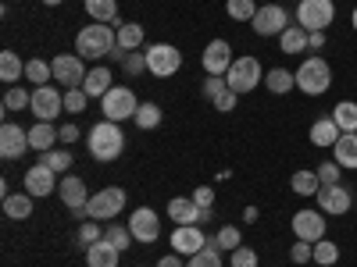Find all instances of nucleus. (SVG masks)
<instances>
[{"label":"nucleus","instance_id":"obj_1","mask_svg":"<svg viewBox=\"0 0 357 267\" xmlns=\"http://www.w3.org/2000/svg\"><path fill=\"white\" fill-rule=\"evenodd\" d=\"M86 146H89V157L93 161H100V164H111V161H118L122 157V150H126V132L118 129V122H97L93 129L86 132Z\"/></svg>","mask_w":357,"mask_h":267},{"label":"nucleus","instance_id":"obj_2","mask_svg":"<svg viewBox=\"0 0 357 267\" xmlns=\"http://www.w3.org/2000/svg\"><path fill=\"white\" fill-rule=\"evenodd\" d=\"M114 47H118V29L107 25V22H89L75 36V50H79L82 61H100V57H107Z\"/></svg>","mask_w":357,"mask_h":267},{"label":"nucleus","instance_id":"obj_3","mask_svg":"<svg viewBox=\"0 0 357 267\" xmlns=\"http://www.w3.org/2000/svg\"><path fill=\"white\" fill-rule=\"evenodd\" d=\"M293 75H296V89H301L304 97H321V93H329V86H333V68H329V61H321V57H307Z\"/></svg>","mask_w":357,"mask_h":267},{"label":"nucleus","instance_id":"obj_4","mask_svg":"<svg viewBox=\"0 0 357 267\" xmlns=\"http://www.w3.org/2000/svg\"><path fill=\"white\" fill-rule=\"evenodd\" d=\"M225 82H229V89L232 93H254V89L264 82V72H261V61L257 57H250V54H243V57H236L232 61V68L225 72Z\"/></svg>","mask_w":357,"mask_h":267},{"label":"nucleus","instance_id":"obj_5","mask_svg":"<svg viewBox=\"0 0 357 267\" xmlns=\"http://www.w3.org/2000/svg\"><path fill=\"white\" fill-rule=\"evenodd\" d=\"M122 211H126V189L122 186H104L100 193L89 196V207H86V214L93 221H114Z\"/></svg>","mask_w":357,"mask_h":267},{"label":"nucleus","instance_id":"obj_6","mask_svg":"<svg viewBox=\"0 0 357 267\" xmlns=\"http://www.w3.org/2000/svg\"><path fill=\"white\" fill-rule=\"evenodd\" d=\"M100 111H104L107 122H126V118H136L139 104H136V93L129 86H111L100 97Z\"/></svg>","mask_w":357,"mask_h":267},{"label":"nucleus","instance_id":"obj_7","mask_svg":"<svg viewBox=\"0 0 357 267\" xmlns=\"http://www.w3.org/2000/svg\"><path fill=\"white\" fill-rule=\"evenodd\" d=\"M333 18H336L333 0H301V8H296V25L307 29V33H325Z\"/></svg>","mask_w":357,"mask_h":267},{"label":"nucleus","instance_id":"obj_8","mask_svg":"<svg viewBox=\"0 0 357 267\" xmlns=\"http://www.w3.org/2000/svg\"><path fill=\"white\" fill-rule=\"evenodd\" d=\"M143 54H146V72H151L154 79H172L178 68H183V54H178V47H172V43H154Z\"/></svg>","mask_w":357,"mask_h":267},{"label":"nucleus","instance_id":"obj_9","mask_svg":"<svg viewBox=\"0 0 357 267\" xmlns=\"http://www.w3.org/2000/svg\"><path fill=\"white\" fill-rule=\"evenodd\" d=\"M50 68H54V82H61L65 89H79L89 75V68L79 54H57L50 61Z\"/></svg>","mask_w":357,"mask_h":267},{"label":"nucleus","instance_id":"obj_10","mask_svg":"<svg viewBox=\"0 0 357 267\" xmlns=\"http://www.w3.org/2000/svg\"><path fill=\"white\" fill-rule=\"evenodd\" d=\"M57 196H61V203L75 214V221L89 218V214H86V207H89V196H93V193H86V182H82L79 175H65V178H61V186H57Z\"/></svg>","mask_w":357,"mask_h":267},{"label":"nucleus","instance_id":"obj_11","mask_svg":"<svg viewBox=\"0 0 357 267\" xmlns=\"http://www.w3.org/2000/svg\"><path fill=\"white\" fill-rule=\"evenodd\" d=\"M29 111L36 114V122H54V118L65 111V93L54 86H36L33 89V107Z\"/></svg>","mask_w":357,"mask_h":267},{"label":"nucleus","instance_id":"obj_12","mask_svg":"<svg viewBox=\"0 0 357 267\" xmlns=\"http://www.w3.org/2000/svg\"><path fill=\"white\" fill-rule=\"evenodd\" d=\"M289 25H293V22H289V15H286L279 4L257 8V15H254V22H250V29H254L257 36H282Z\"/></svg>","mask_w":357,"mask_h":267},{"label":"nucleus","instance_id":"obj_13","mask_svg":"<svg viewBox=\"0 0 357 267\" xmlns=\"http://www.w3.org/2000/svg\"><path fill=\"white\" fill-rule=\"evenodd\" d=\"M168 243H172V253L193 257V253H200V250L207 246V235H204L200 225H175V232H172Z\"/></svg>","mask_w":357,"mask_h":267},{"label":"nucleus","instance_id":"obj_14","mask_svg":"<svg viewBox=\"0 0 357 267\" xmlns=\"http://www.w3.org/2000/svg\"><path fill=\"white\" fill-rule=\"evenodd\" d=\"M25 150H33V146H29V132L22 125H11V122L0 125V157L18 161V157H25Z\"/></svg>","mask_w":357,"mask_h":267},{"label":"nucleus","instance_id":"obj_15","mask_svg":"<svg viewBox=\"0 0 357 267\" xmlns=\"http://www.w3.org/2000/svg\"><path fill=\"white\" fill-rule=\"evenodd\" d=\"M318 200V211L321 214H333V218H340V214H347L350 207H354V196H350V189L340 182V186H321V193L314 196Z\"/></svg>","mask_w":357,"mask_h":267},{"label":"nucleus","instance_id":"obj_16","mask_svg":"<svg viewBox=\"0 0 357 267\" xmlns=\"http://www.w3.org/2000/svg\"><path fill=\"white\" fill-rule=\"evenodd\" d=\"M129 232H132L136 243H158L161 221H158V214L151 211V207H136L132 218H129Z\"/></svg>","mask_w":357,"mask_h":267},{"label":"nucleus","instance_id":"obj_17","mask_svg":"<svg viewBox=\"0 0 357 267\" xmlns=\"http://www.w3.org/2000/svg\"><path fill=\"white\" fill-rule=\"evenodd\" d=\"M289 225H293V232H296V239H304V243L325 239V214H321V211H296Z\"/></svg>","mask_w":357,"mask_h":267},{"label":"nucleus","instance_id":"obj_18","mask_svg":"<svg viewBox=\"0 0 357 267\" xmlns=\"http://www.w3.org/2000/svg\"><path fill=\"white\" fill-rule=\"evenodd\" d=\"M200 61H204V72H207V75H225V72L232 68L236 57H232V47H229L225 40H211V43L204 47Z\"/></svg>","mask_w":357,"mask_h":267},{"label":"nucleus","instance_id":"obj_19","mask_svg":"<svg viewBox=\"0 0 357 267\" xmlns=\"http://www.w3.org/2000/svg\"><path fill=\"white\" fill-rule=\"evenodd\" d=\"M57 171H50L47 164H33L25 171V193L29 196H50V193H57Z\"/></svg>","mask_w":357,"mask_h":267},{"label":"nucleus","instance_id":"obj_20","mask_svg":"<svg viewBox=\"0 0 357 267\" xmlns=\"http://www.w3.org/2000/svg\"><path fill=\"white\" fill-rule=\"evenodd\" d=\"M57 139H61V129H54V122H36L33 129H29V146H33V150H40V154L54 150Z\"/></svg>","mask_w":357,"mask_h":267},{"label":"nucleus","instance_id":"obj_21","mask_svg":"<svg viewBox=\"0 0 357 267\" xmlns=\"http://www.w3.org/2000/svg\"><path fill=\"white\" fill-rule=\"evenodd\" d=\"M118 260H122V250H114L107 239L86 250V267H118Z\"/></svg>","mask_w":357,"mask_h":267},{"label":"nucleus","instance_id":"obj_22","mask_svg":"<svg viewBox=\"0 0 357 267\" xmlns=\"http://www.w3.org/2000/svg\"><path fill=\"white\" fill-rule=\"evenodd\" d=\"M168 218L175 225H197L200 221V207L193 203V196H175L168 203Z\"/></svg>","mask_w":357,"mask_h":267},{"label":"nucleus","instance_id":"obj_23","mask_svg":"<svg viewBox=\"0 0 357 267\" xmlns=\"http://www.w3.org/2000/svg\"><path fill=\"white\" fill-rule=\"evenodd\" d=\"M307 136H311V143H314V146H321V150H325V146H336V139H340L343 132H340V125L333 122V118H318V122L311 125V132H307Z\"/></svg>","mask_w":357,"mask_h":267},{"label":"nucleus","instance_id":"obj_24","mask_svg":"<svg viewBox=\"0 0 357 267\" xmlns=\"http://www.w3.org/2000/svg\"><path fill=\"white\" fill-rule=\"evenodd\" d=\"M333 150H336V164L354 171V168H357V132H343V136L336 139Z\"/></svg>","mask_w":357,"mask_h":267},{"label":"nucleus","instance_id":"obj_25","mask_svg":"<svg viewBox=\"0 0 357 267\" xmlns=\"http://www.w3.org/2000/svg\"><path fill=\"white\" fill-rule=\"evenodd\" d=\"M289 189L296 193V196H318L321 193V178H318V171H293V178H289Z\"/></svg>","mask_w":357,"mask_h":267},{"label":"nucleus","instance_id":"obj_26","mask_svg":"<svg viewBox=\"0 0 357 267\" xmlns=\"http://www.w3.org/2000/svg\"><path fill=\"white\" fill-rule=\"evenodd\" d=\"M33 200H36V196H29V193H11V196H4V214H8L11 221H25L29 214H33Z\"/></svg>","mask_w":357,"mask_h":267},{"label":"nucleus","instance_id":"obj_27","mask_svg":"<svg viewBox=\"0 0 357 267\" xmlns=\"http://www.w3.org/2000/svg\"><path fill=\"white\" fill-rule=\"evenodd\" d=\"M82 89H86V97H104L107 89H111V68H104V65L89 68V75H86Z\"/></svg>","mask_w":357,"mask_h":267},{"label":"nucleus","instance_id":"obj_28","mask_svg":"<svg viewBox=\"0 0 357 267\" xmlns=\"http://www.w3.org/2000/svg\"><path fill=\"white\" fill-rule=\"evenodd\" d=\"M264 86H268V93H289V89H296V75L286 72V68H272V72H264Z\"/></svg>","mask_w":357,"mask_h":267},{"label":"nucleus","instance_id":"obj_29","mask_svg":"<svg viewBox=\"0 0 357 267\" xmlns=\"http://www.w3.org/2000/svg\"><path fill=\"white\" fill-rule=\"evenodd\" d=\"M143 40H146V33H143L139 22H122L118 25V47L122 50H139Z\"/></svg>","mask_w":357,"mask_h":267},{"label":"nucleus","instance_id":"obj_30","mask_svg":"<svg viewBox=\"0 0 357 267\" xmlns=\"http://www.w3.org/2000/svg\"><path fill=\"white\" fill-rule=\"evenodd\" d=\"M279 47H282V54H304L307 50V29L289 25L286 33L279 36Z\"/></svg>","mask_w":357,"mask_h":267},{"label":"nucleus","instance_id":"obj_31","mask_svg":"<svg viewBox=\"0 0 357 267\" xmlns=\"http://www.w3.org/2000/svg\"><path fill=\"white\" fill-rule=\"evenodd\" d=\"M22 75H25V68L18 61V54L15 50H0V79H4L8 86H18Z\"/></svg>","mask_w":357,"mask_h":267},{"label":"nucleus","instance_id":"obj_32","mask_svg":"<svg viewBox=\"0 0 357 267\" xmlns=\"http://www.w3.org/2000/svg\"><path fill=\"white\" fill-rule=\"evenodd\" d=\"M82 8H86V15L93 22H107L111 25L118 18V0H86Z\"/></svg>","mask_w":357,"mask_h":267},{"label":"nucleus","instance_id":"obj_33","mask_svg":"<svg viewBox=\"0 0 357 267\" xmlns=\"http://www.w3.org/2000/svg\"><path fill=\"white\" fill-rule=\"evenodd\" d=\"M329 118L340 125V132H357V104H354V100L336 104V111H333Z\"/></svg>","mask_w":357,"mask_h":267},{"label":"nucleus","instance_id":"obj_34","mask_svg":"<svg viewBox=\"0 0 357 267\" xmlns=\"http://www.w3.org/2000/svg\"><path fill=\"white\" fill-rule=\"evenodd\" d=\"M186 267H222V253H218V239H207V246L200 253H193L186 260Z\"/></svg>","mask_w":357,"mask_h":267},{"label":"nucleus","instance_id":"obj_35","mask_svg":"<svg viewBox=\"0 0 357 267\" xmlns=\"http://www.w3.org/2000/svg\"><path fill=\"white\" fill-rule=\"evenodd\" d=\"M104 239L114 246V250H129L136 239H132V232H129V225H114V221H107V228H104Z\"/></svg>","mask_w":357,"mask_h":267},{"label":"nucleus","instance_id":"obj_36","mask_svg":"<svg viewBox=\"0 0 357 267\" xmlns=\"http://www.w3.org/2000/svg\"><path fill=\"white\" fill-rule=\"evenodd\" d=\"M33 107V93L25 86H8L4 93V111H29Z\"/></svg>","mask_w":357,"mask_h":267},{"label":"nucleus","instance_id":"obj_37","mask_svg":"<svg viewBox=\"0 0 357 267\" xmlns=\"http://www.w3.org/2000/svg\"><path fill=\"white\" fill-rule=\"evenodd\" d=\"M25 79L33 82V86H50L54 68H50L47 61H40V57H33V61H25Z\"/></svg>","mask_w":357,"mask_h":267},{"label":"nucleus","instance_id":"obj_38","mask_svg":"<svg viewBox=\"0 0 357 267\" xmlns=\"http://www.w3.org/2000/svg\"><path fill=\"white\" fill-rule=\"evenodd\" d=\"M136 129H143V132H151V129H158L161 125V107L158 104H139V111H136Z\"/></svg>","mask_w":357,"mask_h":267},{"label":"nucleus","instance_id":"obj_39","mask_svg":"<svg viewBox=\"0 0 357 267\" xmlns=\"http://www.w3.org/2000/svg\"><path fill=\"white\" fill-rule=\"evenodd\" d=\"M225 15H229L232 22H254L257 4H254V0H229V4H225Z\"/></svg>","mask_w":357,"mask_h":267},{"label":"nucleus","instance_id":"obj_40","mask_svg":"<svg viewBox=\"0 0 357 267\" xmlns=\"http://www.w3.org/2000/svg\"><path fill=\"white\" fill-rule=\"evenodd\" d=\"M75 239H79V246H82V250H89L93 243H100V239H104V228H100V221H93V218H89V221H82Z\"/></svg>","mask_w":357,"mask_h":267},{"label":"nucleus","instance_id":"obj_41","mask_svg":"<svg viewBox=\"0 0 357 267\" xmlns=\"http://www.w3.org/2000/svg\"><path fill=\"white\" fill-rule=\"evenodd\" d=\"M40 164H47V168H50V171H57V175H65L75 161H72V154H68V150H57V146H54V150H47V154H43V161H40Z\"/></svg>","mask_w":357,"mask_h":267},{"label":"nucleus","instance_id":"obj_42","mask_svg":"<svg viewBox=\"0 0 357 267\" xmlns=\"http://www.w3.org/2000/svg\"><path fill=\"white\" fill-rule=\"evenodd\" d=\"M336 260H340V246H336V243H329V239H318V243H314V264L333 267Z\"/></svg>","mask_w":357,"mask_h":267},{"label":"nucleus","instance_id":"obj_43","mask_svg":"<svg viewBox=\"0 0 357 267\" xmlns=\"http://www.w3.org/2000/svg\"><path fill=\"white\" fill-rule=\"evenodd\" d=\"M215 239H218V250H229V253L243 246V235H240V228H236V225H225Z\"/></svg>","mask_w":357,"mask_h":267},{"label":"nucleus","instance_id":"obj_44","mask_svg":"<svg viewBox=\"0 0 357 267\" xmlns=\"http://www.w3.org/2000/svg\"><path fill=\"white\" fill-rule=\"evenodd\" d=\"M314 171H318V178H321V186H340V182H343V168H340L336 161H321Z\"/></svg>","mask_w":357,"mask_h":267},{"label":"nucleus","instance_id":"obj_45","mask_svg":"<svg viewBox=\"0 0 357 267\" xmlns=\"http://www.w3.org/2000/svg\"><path fill=\"white\" fill-rule=\"evenodd\" d=\"M86 104H89L86 89H65V111H68V114H82Z\"/></svg>","mask_w":357,"mask_h":267},{"label":"nucleus","instance_id":"obj_46","mask_svg":"<svg viewBox=\"0 0 357 267\" xmlns=\"http://www.w3.org/2000/svg\"><path fill=\"white\" fill-rule=\"evenodd\" d=\"M257 264H261L257 250H250V246H240V250H232V267H257Z\"/></svg>","mask_w":357,"mask_h":267},{"label":"nucleus","instance_id":"obj_47","mask_svg":"<svg viewBox=\"0 0 357 267\" xmlns=\"http://www.w3.org/2000/svg\"><path fill=\"white\" fill-rule=\"evenodd\" d=\"M289 260H293V264H307V260H314V243L296 239V243H293V250H289Z\"/></svg>","mask_w":357,"mask_h":267},{"label":"nucleus","instance_id":"obj_48","mask_svg":"<svg viewBox=\"0 0 357 267\" xmlns=\"http://www.w3.org/2000/svg\"><path fill=\"white\" fill-rule=\"evenodd\" d=\"M122 68H126L129 75H143V72H146V54L129 50V54H126V61H122Z\"/></svg>","mask_w":357,"mask_h":267},{"label":"nucleus","instance_id":"obj_49","mask_svg":"<svg viewBox=\"0 0 357 267\" xmlns=\"http://www.w3.org/2000/svg\"><path fill=\"white\" fill-rule=\"evenodd\" d=\"M222 89H229L225 75H207V79H204V97H207V100H215Z\"/></svg>","mask_w":357,"mask_h":267},{"label":"nucleus","instance_id":"obj_50","mask_svg":"<svg viewBox=\"0 0 357 267\" xmlns=\"http://www.w3.org/2000/svg\"><path fill=\"white\" fill-rule=\"evenodd\" d=\"M236 100H240V93H232V89H222V93H218L211 104H215L222 114H229V111H236Z\"/></svg>","mask_w":357,"mask_h":267},{"label":"nucleus","instance_id":"obj_51","mask_svg":"<svg viewBox=\"0 0 357 267\" xmlns=\"http://www.w3.org/2000/svg\"><path fill=\"white\" fill-rule=\"evenodd\" d=\"M193 203H197V207H215V189H211V186L193 189Z\"/></svg>","mask_w":357,"mask_h":267},{"label":"nucleus","instance_id":"obj_52","mask_svg":"<svg viewBox=\"0 0 357 267\" xmlns=\"http://www.w3.org/2000/svg\"><path fill=\"white\" fill-rule=\"evenodd\" d=\"M61 143H79V125H61Z\"/></svg>","mask_w":357,"mask_h":267},{"label":"nucleus","instance_id":"obj_53","mask_svg":"<svg viewBox=\"0 0 357 267\" xmlns=\"http://www.w3.org/2000/svg\"><path fill=\"white\" fill-rule=\"evenodd\" d=\"M158 267H186V264H183V257H178V253H168V257L158 260Z\"/></svg>","mask_w":357,"mask_h":267},{"label":"nucleus","instance_id":"obj_54","mask_svg":"<svg viewBox=\"0 0 357 267\" xmlns=\"http://www.w3.org/2000/svg\"><path fill=\"white\" fill-rule=\"evenodd\" d=\"M325 47V33H307V50H321Z\"/></svg>","mask_w":357,"mask_h":267},{"label":"nucleus","instance_id":"obj_55","mask_svg":"<svg viewBox=\"0 0 357 267\" xmlns=\"http://www.w3.org/2000/svg\"><path fill=\"white\" fill-rule=\"evenodd\" d=\"M207 221H215V207H200V221L197 225H207Z\"/></svg>","mask_w":357,"mask_h":267},{"label":"nucleus","instance_id":"obj_56","mask_svg":"<svg viewBox=\"0 0 357 267\" xmlns=\"http://www.w3.org/2000/svg\"><path fill=\"white\" fill-rule=\"evenodd\" d=\"M257 218H261V211H257V207H247V211H243V221H247V225H254Z\"/></svg>","mask_w":357,"mask_h":267},{"label":"nucleus","instance_id":"obj_57","mask_svg":"<svg viewBox=\"0 0 357 267\" xmlns=\"http://www.w3.org/2000/svg\"><path fill=\"white\" fill-rule=\"evenodd\" d=\"M126 54H129V50H122V47H114V50L107 54V61H126Z\"/></svg>","mask_w":357,"mask_h":267},{"label":"nucleus","instance_id":"obj_58","mask_svg":"<svg viewBox=\"0 0 357 267\" xmlns=\"http://www.w3.org/2000/svg\"><path fill=\"white\" fill-rule=\"evenodd\" d=\"M43 4H47V8H57V4H65V0H43Z\"/></svg>","mask_w":357,"mask_h":267},{"label":"nucleus","instance_id":"obj_59","mask_svg":"<svg viewBox=\"0 0 357 267\" xmlns=\"http://www.w3.org/2000/svg\"><path fill=\"white\" fill-rule=\"evenodd\" d=\"M350 25H354V29H357V8H354V15H350Z\"/></svg>","mask_w":357,"mask_h":267}]
</instances>
